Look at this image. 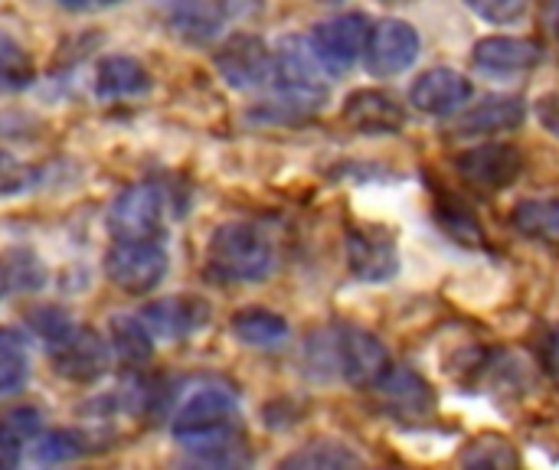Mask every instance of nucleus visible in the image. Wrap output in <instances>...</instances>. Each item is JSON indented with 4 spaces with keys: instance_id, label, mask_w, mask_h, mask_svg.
<instances>
[{
    "instance_id": "f257e3e1",
    "label": "nucleus",
    "mask_w": 559,
    "mask_h": 470,
    "mask_svg": "<svg viewBox=\"0 0 559 470\" xmlns=\"http://www.w3.org/2000/svg\"><path fill=\"white\" fill-rule=\"evenodd\" d=\"M174 438L180 448L216 461L239 448V402L226 386H203L187 396L174 419Z\"/></svg>"
},
{
    "instance_id": "f03ea898",
    "label": "nucleus",
    "mask_w": 559,
    "mask_h": 470,
    "mask_svg": "<svg viewBox=\"0 0 559 470\" xmlns=\"http://www.w3.org/2000/svg\"><path fill=\"white\" fill-rule=\"evenodd\" d=\"M308 353L314 366H321L328 376H341L350 386L373 389L377 379L390 370L386 347L364 327H334L318 337H311Z\"/></svg>"
},
{
    "instance_id": "7ed1b4c3",
    "label": "nucleus",
    "mask_w": 559,
    "mask_h": 470,
    "mask_svg": "<svg viewBox=\"0 0 559 470\" xmlns=\"http://www.w3.org/2000/svg\"><path fill=\"white\" fill-rule=\"evenodd\" d=\"M275 245L255 222H223L206 245V275L213 281H262L275 272Z\"/></svg>"
},
{
    "instance_id": "20e7f679",
    "label": "nucleus",
    "mask_w": 559,
    "mask_h": 470,
    "mask_svg": "<svg viewBox=\"0 0 559 470\" xmlns=\"http://www.w3.org/2000/svg\"><path fill=\"white\" fill-rule=\"evenodd\" d=\"M272 79H278L282 88V105H292L298 111H311L328 98L324 85V65L311 49V39L288 36L282 39L275 52V69Z\"/></svg>"
},
{
    "instance_id": "39448f33",
    "label": "nucleus",
    "mask_w": 559,
    "mask_h": 470,
    "mask_svg": "<svg viewBox=\"0 0 559 470\" xmlns=\"http://www.w3.org/2000/svg\"><path fill=\"white\" fill-rule=\"evenodd\" d=\"M105 272L121 291L147 294L167 275V252L157 239H115L105 255Z\"/></svg>"
},
{
    "instance_id": "423d86ee",
    "label": "nucleus",
    "mask_w": 559,
    "mask_h": 470,
    "mask_svg": "<svg viewBox=\"0 0 559 470\" xmlns=\"http://www.w3.org/2000/svg\"><path fill=\"white\" fill-rule=\"evenodd\" d=\"M370 20L364 13H341L324 20L311 33V49L321 59L324 72H347L367 49Z\"/></svg>"
},
{
    "instance_id": "0eeeda50",
    "label": "nucleus",
    "mask_w": 559,
    "mask_h": 470,
    "mask_svg": "<svg viewBox=\"0 0 559 470\" xmlns=\"http://www.w3.org/2000/svg\"><path fill=\"white\" fill-rule=\"evenodd\" d=\"M419 59V33L406 20H380L370 26L364 62L377 79H393Z\"/></svg>"
},
{
    "instance_id": "6e6552de",
    "label": "nucleus",
    "mask_w": 559,
    "mask_h": 470,
    "mask_svg": "<svg viewBox=\"0 0 559 470\" xmlns=\"http://www.w3.org/2000/svg\"><path fill=\"white\" fill-rule=\"evenodd\" d=\"M164 222V193L154 183H134L121 190L108 209V229L115 239H157Z\"/></svg>"
},
{
    "instance_id": "1a4fd4ad",
    "label": "nucleus",
    "mask_w": 559,
    "mask_h": 470,
    "mask_svg": "<svg viewBox=\"0 0 559 470\" xmlns=\"http://www.w3.org/2000/svg\"><path fill=\"white\" fill-rule=\"evenodd\" d=\"M455 170L468 186L481 193H498V190H508L521 177L524 157L511 144H478L455 157Z\"/></svg>"
},
{
    "instance_id": "9d476101",
    "label": "nucleus",
    "mask_w": 559,
    "mask_h": 470,
    "mask_svg": "<svg viewBox=\"0 0 559 470\" xmlns=\"http://www.w3.org/2000/svg\"><path fill=\"white\" fill-rule=\"evenodd\" d=\"M49 353H52V366L72 379V383H88L95 376L105 373L108 366V347L105 340L88 330V327H66L52 344H49Z\"/></svg>"
},
{
    "instance_id": "9b49d317",
    "label": "nucleus",
    "mask_w": 559,
    "mask_h": 470,
    "mask_svg": "<svg viewBox=\"0 0 559 470\" xmlns=\"http://www.w3.org/2000/svg\"><path fill=\"white\" fill-rule=\"evenodd\" d=\"M540 43L527 36H485L472 49V65L495 79L524 75L540 65Z\"/></svg>"
},
{
    "instance_id": "f8f14e48",
    "label": "nucleus",
    "mask_w": 559,
    "mask_h": 470,
    "mask_svg": "<svg viewBox=\"0 0 559 470\" xmlns=\"http://www.w3.org/2000/svg\"><path fill=\"white\" fill-rule=\"evenodd\" d=\"M468 98H472V82L459 69H449V65L423 72L409 88V105L432 118H445L459 111Z\"/></svg>"
},
{
    "instance_id": "ddd939ff",
    "label": "nucleus",
    "mask_w": 559,
    "mask_h": 470,
    "mask_svg": "<svg viewBox=\"0 0 559 470\" xmlns=\"http://www.w3.org/2000/svg\"><path fill=\"white\" fill-rule=\"evenodd\" d=\"M347 265L360 281H390L400 272V249L390 236L377 229L347 232Z\"/></svg>"
},
{
    "instance_id": "4468645a",
    "label": "nucleus",
    "mask_w": 559,
    "mask_h": 470,
    "mask_svg": "<svg viewBox=\"0 0 559 470\" xmlns=\"http://www.w3.org/2000/svg\"><path fill=\"white\" fill-rule=\"evenodd\" d=\"M216 65H219V72L226 75L229 85L255 88V85L272 79L275 52H269V46L262 39H255V36H236L219 49Z\"/></svg>"
},
{
    "instance_id": "2eb2a0df",
    "label": "nucleus",
    "mask_w": 559,
    "mask_h": 470,
    "mask_svg": "<svg viewBox=\"0 0 559 470\" xmlns=\"http://www.w3.org/2000/svg\"><path fill=\"white\" fill-rule=\"evenodd\" d=\"M377 399H383V406L400 415V419H423L432 412L436 406V396L429 389V383L416 373V370H406V366H393L377 379L373 386Z\"/></svg>"
},
{
    "instance_id": "dca6fc26",
    "label": "nucleus",
    "mask_w": 559,
    "mask_h": 470,
    "mask_svg": "<svg viewBox=\"0 0 559 470\" xmlns=\"http://www.w3.org/2000/svg\"><path fill=\"white\" fill-rule=\"evenodd\" d=\"M527 118V105L521 95H488L455 121V137H491L521 128Z\"/></svg>"
},
{
    "instance_id": "f3484780",
    "label": "nucleus",
    "mask_w": 559,
    "mask_h": 470,
    "mask_svg": "<svg viewBox=\"0 0 559 470\" xmlns=\"http://www.w3.org/2000/svg\"><path fill=\"white\" fill-rule=\"evenodd\" d=\"M344 121L360 134H396L406 124V108L380 88H360L344 105Z\"/></svg>"
},
{
    "instance_id": "a211bd4d",
    "label": "nucleus",
    "mask_w": 559,
    "mask_h": 470,
    "mask_svg": "<svg viewBox=\"0 0 559 470\" xmlns=\"http://www.w3.org/2000/svg\"><path fill=\"white\" fill-rule=\"evenodd\" d=\"M206 317H210V308L200 298H164L141 311V321L154 340H180L193 334Z\"/></svg>"
},
{
    "instance_id": "6ab92c4d",
    "label": "nucleus",
    "mask_w": 559,
    "mask_h": 470,
    "mask_svg": "<svg viewBox=\"0 0 559 470\" xmlns=\"http://www.w3.org/2000/svg\"><path fill=\"white\" fill-rule=\"evenodd\" d=\"M233 337L252 350H278L288 340V324L272 311L249 308L233 317Z\"/></svg>"
},
{
    "instance_id": "aec40b11",
    "label": "nucleus",
    "mask_w": 559,
    "mask_h": 470,
    "mask_svg": "<svg viewBox=\"0 0 559 470\" xmlns=\"http://www.w3.org/2000/svg\"><path fill=\"white\" fill-rule=\"evenodd\" d=\"M147 88H151V75L138 59L111 56L98 65V82H95L98 98H128V95H141Z\"/></svg>"
},
{
    "instance_id": "412c9836",
    "label": "nucleus",
    "mask_w": 559,
    "mask_h": 470,
    "mask_svg": "<svg viewBox=\"0 0 559 470\" xmlns=\"http://www.w3.org/2000/svg\"><path fill=\"white\" fill-rule=\"evenodd\" d=\"M511 226L527 239L559 245V200H521L511 213Z\"/></svg>"
},
{
    "instance_id": "4be33fe9",
    "label": "nucleus",
    "mask_w": 559,
    "mask_h": 470,
    "mask_svg": "<svg viewBox=\"0 0 559 470\" xmlns=\"http://www.w3.org/2000/svg\"><path fill=\"white\" fill-rule=\"evenodd\" d=\"M108 334H111V344H115V350H118V357H121L124 363H141V360L151 357L154 337H151V330L144 327L141 317H131V314L111 317Z\"/></svg>"
},
{
    "instance_id": "5701e85b",
    "label": "nucleus",
    "mask_w": 559,
    "mask_h": 470,
    "mask_svg": "<svg viewBox=\"0 0 559 470\" xmlns=\"http://www.w3.org/2000/svg\"><path fill=\"white\" fill-rule=\"evenodd\" d=\"M364 461L347 451L344 445L334 442H314L308 448H301L298 455L285 458V468H311V470H337V468H360Z\"/></svg>"
},
{
    "instance_id": "b1692460",
    "label": "nucleus",
    "mask_w": 559,
    "mask_h": 470,
    "mask_svg": "<svg viewBox=\"0 0 559 470\" xmlns=\"http://www.w3.org/2000/svg\"><path fill=\"white\" fill-rule=\"evenodd\" d=\"M43 285V268L29 252H7L0 258V298L13 291H33Z\"/></svg>"
},
{
    "instance_id": "393cba45",
    "label": "nucleus",
    "mask_w": 559,
    "mask_h": 470,
    "mask_svg": "<svg viewBox=\"0 0 559 470\" xmlns=\"http://www.w3.org/2000/svg\"><path fill=\"white\" fill-rule=\"evenodd\" d=\"M26 383V347L20 334L0 330V393H13Z\"/></svg>"
},
{
    "instance_id": "a878e982",
    "label": "nucleus",
    "mask_w": 559,
    "mask_h": 470,
    "mask_svg": "<svg viewBox=\"0 0 559 470\" xmlns=\"http://www.w3.org/2000/svg\"><path fill=\"white\" fill-rule=\"evenodd\" d=\"M174 26L187 36H213L219 26V13L206 0H180L174 10Z\"/></svg>"
},
{
    "instance_id": "bb28decb",
    "label": "nucleus",
    "mask_w": 559,
    "mask_h": 470,
    "mask_svg": "<svg viewBox=\"0 0 559 470\" xmlns=\"http://www.w3.org/2000/svg\"><path fill=\"white\" fill-rule=\"evenodd\" d=\"M79 455H82V435H75V432H49L33 445L36 465H62Z\"/></svg>"
},
{
    "instance_id": "cd10ccee",
    "label": "nucleus",
    "mask_w": 559,
    "mask_h": 470,
    "mask_svg": "<svg viewBox=\"0 0 559 470\" xmlns=\"http://www.w3.org/2000/svg\"><path fill=\"white\" fill-rule=\"evenodd\" d=\"M478 16L491 20V23H511L521 20L531 7V0H465Z\"/></svg>"
},
{
    "instance_id": "c85d7f7f",
    "label": "nucleus",
    "mask_w": 559,
    "mask_h": 470,
    "mask_svg": "<svg viewBox=\"0 0 559 470\" xmlns=\"http://www.w3.org/2000/svg\"><path fill=\"white\" fill-rule=\"evenodd\" d=\"M0 75L16 82V85L29 82V62H26L23 49L13 46L10 39H0Z\"/></svg>"
},
{
    "instance_id": "c756f323",
    "label": "nucleus",
    "mask_w": 559,
    "mask_h": 470,
    "mask_svg": "<svg viewBox=\"0 0 559 470\" xmlns=\"http://www.w3.org/2000/svg\"><path fill=\"white\" fill-rule=\"evenodd\" d=\"M3 422L10 425V432H13L20 442H26V438H33L36 429H39V412H36L33 406H20V409H10V412L3 415Z\"/></svg>"
},
{
    "instance_id": "7c9ffc66",
    "label": "nucleus",
    "mask_w": 559,
    "mask_h": 470,
    "mask_svg": "<svg viewBox=\"0 0 559 470\" xmlns=\"http://www.w3.org/2000/svg\"><path fill=\"white\" fill-rule=\"evenodd\" d=\"M537 121L559 137V92H550V95H540L537 98Z\"/></svg>"
},
{
    "instance_id": "2f4dec72",
    "label": "nucleus",
    "mask_w": 559,
    "mask_h": 470,
    "mask_svg": "<svg viewBox=\"0 0 559 470\" xmlns=\"http://www.w3.org/2000/svg\"><path fill=\"white\" fill-rule=\"evenodd\" d=\"M20 438L10 432V425L0 419V470L7 468H16V461H20Z\"/></svg>"
},
{
    "instance_id": "473e14b6",
    "label": "nucleus",
    "mask_w": 559,
    "mask_h": 470,
    "mask_svg": "<svg viewBox=\"0 0 559 470\" xmlns=\"http://www.w3.org/2000/svg\"><path fill=\"white\" fill-rule=\"evenodd\" d=\"M540 363H544V373L554 379L559 386V327L557 330H550L547 337H544V347H540Z\"/></svg>"
},
{
    "instance_id": "72a5a7b5",
    "label": "nucleus",
    "mask_w": 559,
    "mask_h": 470,
    "mask_svg": "<svg viewBox=\"0 0 559 470\" xmlns=\"http://www.w3.org/2000/svg\"><path fill=\"white\" fill-rule=\"evenodd\" d=\"M540 23H544V29L559 43V0H544V7H540Z\"/></svg>"
},
{
    "instance_id": "f704fd0d",
    "label": "nucleus",
    "mask_w": 559,
    "mask_h": 470,
    "mask_svg": "<svg viewBox=\"0 0 559 470\" xmlns=\"http://www.w3.org/2000/svg\"><path fill=\"white\" fill-rule=\"evenodd\" d=\"M56 3H62L69 10H98V7H111L118 0H56Z\"/></svg>"
},
{
    "instance_id": "c9c22d12",
    "label": "nucleus",
    "mask_w": 559,
    "mask_h": 470,
    "mask_svg": "<svg viewBox=\"0 0 559 470\" xmlns=\"http://www.w3.org/2000/svg\"><path fill=\"white\" fill-rule=\"evenodd\" d=\"M324 3H334V0H324Z\"/></svg>"
}]
</instances>
